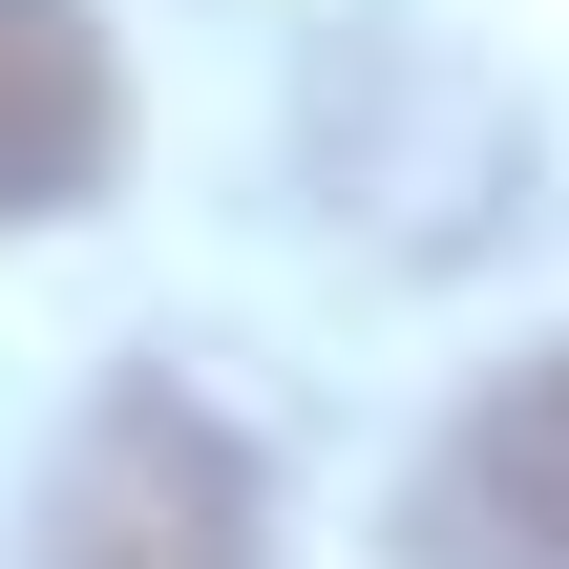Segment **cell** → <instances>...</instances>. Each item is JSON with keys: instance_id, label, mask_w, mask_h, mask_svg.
Masks as SVG:
<instances>
[{"instance_id": "1", "label": "cell", "mask_w": 569, "mask_h": 569, "mask_svg": "<svg viewBox=\"0 0 569 569\" xmlns=\"http://www.w3.org/2000/svg\"><path fill=\"white\" fill-rule=\"evenodd\" d=\"M21 569H274V486L190 380H106L42 465V549Z\"/></svg>"}, {"instance_id": "2", "label": "cell", "mask_w": 569, "mask_h": 569, "mask_svg": "<svg viewBox=\"0 0 569 569\" xmlns=\"http://www.w3.org/2000/svg\"><path fill=\"white\" fill-rule=\"evenodd\" d=\"M401 569H569V359L486 380L422 486H401Z\"/></svg>"}, {"instance_id": "3", "label": "cell", "mask_w": 569, "mask_h": 569, "mask_svg": "<svg viewBox=\"0 0 569 569\" xmlns=\"http://www.w3.org/2000/svg\"><path fill=\"white\" fill-rule=\"evenodd\" d=\"M127 169V63H106V21L84 0H0V211L42 232V211H84Z\"/></svg>"}]
</instances>
